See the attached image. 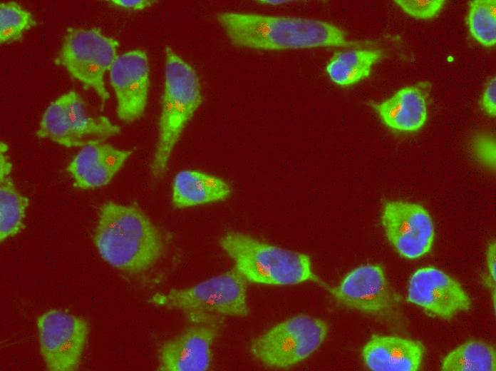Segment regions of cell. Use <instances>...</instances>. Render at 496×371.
I'll use <instances>...</instances> for the list:
<instances>
[{
    "label": "cell",
    "mask_w": 496,
    "mask_h": 371,
    "mask_svg": "<svg viewBox=\"0 0 496 371\" xmlns=\"http://www.w3.org/2000/svg\"><path fill=\"white\" fill-rule=\"evenodd\" d=\"M217 19L237 47L279 51L353 44L342 29L319 19L237 12L219 13Z\"/></svg>",
    "instance_id": "1"
},
{
    "label": "cell",
    "mask_w": 496,
    "mask_h": 371,
    "mask_svg": "<svg viewBox=\"0 0 496 371\" xmlns=\"http://www.w3.org/2000/svg\"><path fill=\"white\" fill-rule=\"evenodd\" d=\"M94 242L105 261L132 274L149 270L164 250L160 232L141 210L112 201L100 208Z\"/></svg>",
    "instance_id": "2"
},
{
    "label": "cell",
    "mask_w": 496,
    "mask_h": 371,
    "mask_svg": "<svg viewBox=\"0 0 496 371\" xmlns=\"http://www.w3.org/2000/svg\"><path fill=\"white\" fill-rule=\"evenodd\" d=\"M165 54L158 138L150 165L151 173L157 178L165 173L175 145L202 102L200 81L194 68L170 47L166 48Z\"/></svg>",
    "instance_id": "3"
},
{
    "label": "cell",
    "mask_w": 496,
    "mask_h": 371,
    "mask_svg": "<svg viewBox=\"0 0 496 371\" xmlns=\"http://www.w3.org/2000/svg\"><path fill=\"white\" fill-rule=\"evenodd\" d=\"M222 250L247 281L269 285H291L314 280L309 256L229 232L219 240Z\"/></svg>",
    "instance_id": "4"
},
{
    "label": "cell",
    "mask_w": 496,
    "mask_h": 371,
    "mask_svg": "<svg viewBox=\"0 0 496 371\" xmlns=\"http://www.w3.org/2000/svg\"><path fill=\"white\" fill-rule=\"evenodd\" d=\"M151 301L183 312L191 322L220 316L242 317L249 311L247 280L235 268L191 287L157 293Z\"/></svg>",
    "instance_id": "5"
},
{
    "label": "cell",
    "mask_w": 496,
    "mask_h": 371,
    "mask_svg": "<svg viewBox=\"0 0 496 371\" xmlns=\"http://www.w3.org/2000/svg\"><path fill=\"white\" fill-rule=\"evenodd\" d=\"M328 326L322 320L300 315L283 321L252 342V354L276 368L292 366L309 357L322 344Z\"/></svg>",
    "instance_id": "6"
},
{
    "label": "cell",
    "mask_w": 496,
    "mask_h": 371,
    "mask_svg": "<svg viewBox=\"0 0 496 371\" xmlns=\"http://www.w3.org/2000/svg\"><path fill=\"white\" fill-rule=\"evenodd\" d=\"M118 42L98 29H69L56 62L76 79L91 87L102 102L109 98L104 74L118 57Z\"/></svg>",
    "instance_id": "7"
},
{
    "label": "cell",
    "mask_w": 496,
    "mask_h": 371,
    "mask_svg": "<svg viewBox=\"0 0 496 371\" xmlns=\"http://www.w3.org/2000/svg\"><path fill=\"white\" fill-rule=\"evenodd\" d=\"M40 351L48 370H76L88 335L86 320L62 310H51L37 319Z\"/></svg>",
    "instance_id": "8"
},
{
    "label": "cell",
    "mask_w": 496,
    "mask_h": 371,
    "mask_svg": "<svg viewBox=\"0 0 496 371\" xmlns=\"http://www.w3.org/2000/svg\"><path fill=\"white\" fill-rule=\"evenodd\" d=\"M331 293L347 308L386 320L396 316V296L378 265L355 268Z\"/></svg>",
    "instance_id": "9"
},
{
    "label": "cell",
    "mask_w": 496,
    "mask_h": 371,
    "mask_svg": "<svg viewBox=\"0 0 496 371\" xmlns=\"http://www.w3.org/2000/svg\"><path fill=\"white\" fill-rule=\"evenodd\" d=\"M381 222L387 238L403 257L418 258L430 250L434 225L423 206L402 200L388 201L383 208Z\"/></svg>",
    "instance_id": "10"
},
{
    "label": "cell",
    "mask_w": 496,
    "mask_h": 371,
    "mask_svg": "<svg viewBox=\"0 0 496 371\" xmlns=\"http://www.w3.org/2000/svg\"><path fill=\"white\" fill-rule=\"evenodd\" d=\"M408 300L442 319L470 309L471 301L460 284L434 268H423L410 277Z\"/></svg>",
    "instance_id": "11"
},
{
    "label": "cell",
    "mask_w": 496,
    "mask_h": 371,
    "mask_svg": "<svg viewBox=\"0 0 496 371\" xmlns=\"http://www.w3.org/2000/svg\"><path fill=\"white\" fill-rule=\"evenodd\" d=\"M219 317L192 322L183 332L166 341L159 350L158 370L205 371L212 360V346L219 333Z\"/></svg>",
    "instance_id": "12"
},
{
    "label": "cell",
    "mask_w": 496,
    "mask_h": 371,
    "mask_svg": "<svg viewBox=\"0 0 496 371\" xmlns=\"http://www.w3.org/2000/svg\"><path fill=\"white\" fill-rule=\"evenodd\" d=\"M109 71L117 98L118 117L127 123L138 119L145 111L148 96L149 66L145 51L135 49L118 56Z\"/></svg>",
    "instance_id": "13"
},
{
    "label": "cell",
    "mask_w": 496,
    "mask_h": 371,
    "mask_svg": "<svg viewBox=\"0 0 496 371\" xmlns=\"http://www.w3.org/2000/svg\"><path fill=\"white\" fill-rule=\"evenodd\" d=\"M132 154L104 142L86 145L67 166L75 185L82 189L107 185Z\"/></svg>",
    "instance_id": "14"
},
{
    "label": "cell",
    "mask_w": 496,
    "mask_h": 371,
    "mask_svg": "<svg viewBox=\"0 0 496 371\" xmlns=\"http://www.w3.org/2000/svg\"><path fill=\"white\" fill-rule=\"evenodd\" d=\"M423 355L420 342L396 336H374L362 350L366 365L375 371H416Z\"/></svg>",
    "instance_id": "15"
},
{
    "label": "cell",
    "mask_w": 496,
    "mask_h": 371,
    "mask_svg": "<svg viewBox=\"0 0 496 371\" xmlns=\"http://www.w3.org/2000/svg\"><path fill=\"white\" fill-rule=\"evenodd\" d=\"M371 106L386 126L398 131H416L427 118L426 100L416 86L403 88L384 101L371 103Z\"/></svg>",
    "instance_id": "16"
},
{
    "label": "cell",
    "mask_w": 496,
    "mask_h": 371,
    "mask_svg": "<svg viewBox=\"0 0 496 371\" xmlns=\"http://www.w3.org/2000/svg\"><path fill=\"white\" fill-rule=\"evenodd\" d=\"M230 186L223 179L195 170H183L174 178L172 202L185 208L221 201L231 194Z\"/></svg>",
    "instance_id": "17"
},
{
    "label": "cell",
    "mask_w": 496,
    "mask_h": 371,
    "mask_svg": "<svg viewBox=\"0 0 496 371\" xmlns=\"http://www.w3.org/2000/svg\"><path fill=\"white\" fill-rule=\"evenodd\" d=\"M0 147V239L3 242L23 229L29 199L14 185L7 146L1 142Z\"/></svg>",
    "instance_id": "18"
},
{
    "label": "cell",
    "mask_w": 496,
    "mask_h": 371,
    "mask_svg": "<svg viewBox=\"0 0 496 371\" xmlns=\"http://www.w3.org/2000/svg\"><path fill=\"white\" fill-rule=\"evenodd\" d=\"M59 98L70 127L86 146L104 142L120 133V126L113 124L107 117L88 116L81 98L75 91L64 93Z\"/></svg>",
    "instance_id": "19"
},
{
    "label": "cell",
    "mask_w": 496,
    "mask_h": 371,
    "mask_svg": "<svg viewBox=\"0 0 496 371\" xmlns=\"http://www.w3.org/2000/svg\"><path fill=\"white\" fill-rule=\"evenodd\" d=\"M378 49H352L336 52L326 66L331 81L340 86H349L367 78L372 66L381 57Z\"/></svg>",
    "instance_id": "20"
},
{
    "label": "cell",
    "mask_w": 496,
    "mask_h": 371,
    "mask_svg": "<svg viewBox=\"0 0 496 371\" xmlns=\"http://www.w3.org/2000/svg\"><path fill=\"white\" fill-rule=\"evenodd\" d=\"M440 367L443 371H495V351L484 342L470 340L448 353Z\"/></svg>",
    "instance_id": "21"
},
{
    "label": "cell",
    "mask_w": 496,
    "mask_h": 371,
    "mask_svg": "<svg viewBox=\"0 0 496 371\" xmlns=\"http://www.w3.org/2000/svg\"><path fill=\"white\" fill-rule=\"evenodd\" d=\"M36 134L68 148L86 146L70 127L60 98L52 102L43 113Z\"/></svg>",
    "instance_id": "22"
},
{
    "label": "cell",
    "mask_w": 496,
    "mask_h": 371,
    "mask_svg": "<svg viewBox=\"0 0 496 371\" xmlns=\"http://www.w3.org/2000/svg\"><path fill=\"white\" fill-rule=\"evenodd\" d=\"M467 26L472 37L485 47L496 44V1L474 0L470 4Z\"/></svg>",
    "instance_id": "23"
},
{
    "label": "cell",
    "mask_w": 496,
    "mask_h": 371,
    "mask_svg": "<svg viewBox=\"0 0 496 371\" xmlns=\"http://www.w3.org/2000/svg\"><path fill=\"white\" fill-rule=\"evenodd\" d=\"M36 24L32 14L14 1L0 4V42H12Z\"/></svg>",
    "instance_id": "24"
},
{
    "label": "cell",
    "mask_w": 496,
    "mask_h": 371,
    "mask_svg": "<svg viewBox=\"0 0 496 371\" xmlns=\"http://www.w3.org/2000/svg\"><path fill=\"white\" fill-rule=\"evenodd\" d=\"M394 2L411 16L420 19L435 17L443 9L444 0H396Z\"/></svg>",
    "instance_id": "25"
},
{
    "label": "cell",
    "mask_w": 496,
    "mask_h": 371,
    "mask_svg": "<svg viewBox=\"0 0 496 371\" xmlns=\"http://www.w3.org/2000/svg\"><path fill=\"white\" fill-rule=\"evenodd\" d=\"M476 156L484 163L494 166L495 163V141L492 136H480L475 140Z\"/></svg>",
    "instance_id": "26"
},
{
    "label": "cell",
    "mask_w": 496,
    "mask_h": 371,
    "mask_svg": "<svg viewBox=\"0 0 496 371\" xmlns=\"http://www.w3.org/2000/svg\"><path fill=\"white\" fill-rule=\"evenodd\" d=\"M482 108L489 116L495 117L496 114V78L494 77L488 82L482 97Z\"/></svg>",
    "instance_id": "27"
},
{
    "label": "cell",
    "mask_w": 496,
    "mask_h": 371,
    "mask_svg": "<svg viewBox=\"0 0 496 371\" xmlns=\"http://www.w3.org/2000/svg\"><path fill=\"white\" fill-rule=\"evenodd\" d=\"M110 2L118 7L133 10H143L150 6L155 1L152 0H112Z\"/></svg>",
    "instance_id": "28"
},
{
    "label": "cell",
    "mask_w": 496,
    "mask_h": 371,
    "mask_svg": "<svg viewBox=\"0 0 496 371\" xmlns=\"http://www.w3.org/2000/svg\"><path fill=\"white\" fill-rule=\"evenodd\" d=\"M487 265L492 282L495 283V243L491 242L487 250Z\"/></svg>",
    "instance_id": "29"
},
{
    "label": "cell",
    "mask_w": 496,
    "mask_h": 371,
    "mask_svg": "<svg viewBox=\"0 0 496 371\" xmlns=\"http://www.w3.org/2000/svg\"><path fill=\"white\" fill-rule=\"evenodd\" d=\"M260 4H271V5H277V4H280L284 2H286V1H259Z\"/></svg>",
    "instance_id": "30"
}]
</instances>
